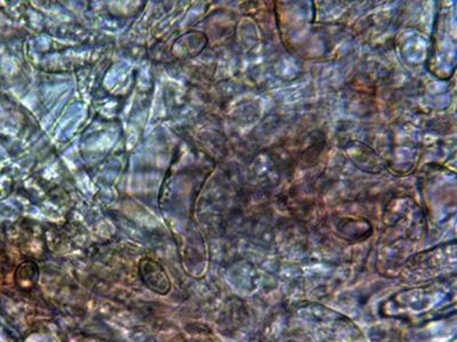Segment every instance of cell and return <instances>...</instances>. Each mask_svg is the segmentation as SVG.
Returning a JSON list of instances; mask_svg holds the SVG:
<instances>
[{"mask_svg": "<svg viewBox=\"0 0 457 342\" xmlns=\"http://www.w3.org/2000/svg\"><path fill=\"white\" fill-rule=\"evenodd\" d=\"M141 274L144 282L151 290L157 291L159 294H166L169 290V279L164 273L163 268L156 262L146 261L141 264Z\"/></svg>", "mask_w": 457, "mask_h": 342, "instance_id": "1", "label": "cell"}]
</instances>
